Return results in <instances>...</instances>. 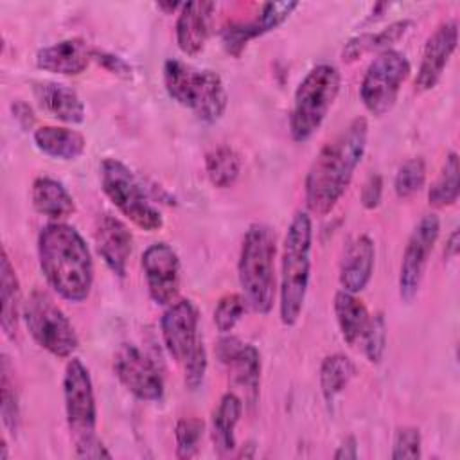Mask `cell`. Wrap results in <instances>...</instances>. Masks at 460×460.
Listing matches in <instances>:
<instances>
[{"label": "cell", "mask_w": 460, "mask_h": 460, "mask_svg": "<svg viewBox=\"0 0 460 460\" xmlns=\"http://www.w3.org/2000/svg\"><path fill=\"white\" fill-rule=\"evenodd\" d=\"M367 137V119L356 117L318 151L304 181L305 207L311 214L325 216L341 199L363 158Z\"/></svg>", "instance_id": "obj_1"}, {"label": "cell", "mask_w": 460, "mask_h": 460, "mask_svg": "<svg viewBox=\"0 0 460 460\" xmlns=\"http://www.w3.org/2000/svg\"><path fill=\"white\" fill-rule=\"evenodd\" d=\"M38 259L49 286L65 300L79 304L90 296L93 261L83 235L63 221L40 230Z\"/></svg>", "instance_id": "obj_2"}, {"label": "cell", "mask_w": 460, "mask_h": 460, "mask_svg": "<svg viewBox=\"0 0 460 460\" xmlns=\"http://www.w3.org/2000/svg\"><path fill=\"white\" fill-rule=\"evenodd\" d=\"M313 221L307 210H298L291 217L280 262V320L291 327L298 322L311 277Z\"/></svg>", "instance_id": "obj_3"}, {"label": "cell", "mask_w": 460, "mask_h": 460, "mask_svg": "<svg viewBox=\"0 0 460 460\" xmlns=\"http://www.w3.org/2000/svg\"><path fill=\"white\" fill-rule=\"evenodd\" d=\"M275 232L264 223H253L244 232L237 275L246 304L259 314H268L275 302Z\"/></svg>", "instance_id": "obj_4"}, {"label": "cell", "mask_w": 460, "mask_h": 460, "mask_svg": "<svg viewBox=\"0 0 460 460\" xmlns=\"http://www.w3.org/2000/svg\"><path fill=\"white\" fill-rule=\"evenodd\" d=\"M164 84L171 99L205 122L219 120L226 110L228 93L221 75L214 70L196 68L181 59H167Z\"/></svg>", "instance_id": "obj_5"}, {"label": "cell", "mask_w": 460, "mask_h": 460, "mask_svg": "<svg viewBox=\"0 0 460 460\" xmlns=\"http://www.w3.org/2000/svg\"><path fill=\"white\" fill-rule=\"evenodd\" d=\"M341 75L334 65L313 66L298 83L289 113V133L293 140L305 142L325 120L340 93Z\"/></svg>", "instance_id": "obj_6"}, {"label": "cell", "mask_w": 460, "mask_h": 460, "mask_svg": "<svg viewBox=\"0 0 460 460\" xmlns=\"http://www.w3.org/2000/svg\"><path fill=\"white\" fill-rule=\"evenodd\" d=\"M101 187L108 199L133 225L146 232H156L164 226L162 212L151 203L146 189L133 171L117 158H104L99 167Z\"/></svg>", "instance_id": "obj_7"}, {"label": "cell", "mask_w": 460, "mask_h": 460, "mask_svg": "<svg viewBox=\"0 0 460 460\" xmlns=\"http://www.w3.org/2000/svg\"><path fill=\"white\" fill-rule=\"evenodd\" d=\"M22 318L32 340L56 358H70L79 347L77 332L54 298L34 289L23 302Z\"/></svg>", "instance_id": "obj_8"}, {"label": "cell", "mask_w": 460, "mask_h": 460, "mask_svg": "<svg viewBox=\"0 0 460 460\" xmlns=\"http://www.w3.org/2000/svg\"><path fill=\"white\" fill-rule=\"evenodd\" d=\"M411 72L408 58L394 49L379 52L368 65L361 86L359 97L363 106L374 117H383L388 113L401 92L402 83Z\"/></svg>", "instance_id": "obj_9"}, {"label": "cell", "mask_w": 460, "mask_h": 460, "mask_svg": "<svg viewBox=\"0 0 460 460\" xmlns=\"http://www.w3.org/2000/svg\"><path fill=\"white\" fill-rule=\"evenodd\" d=\"M63 399L66 424L74 440V446H81L95 438L97 404L93 394V383L86 365L79 358L68 359L63 374Z\"/></svg>", "instance_id": "obj_10"}, {"label": "cell", "mask_w": 460, "mask_h": 460, "mask_svg": "<svg viewBox=\"0 0 460 460\" xmlns=\"http://www.w3.org/2000/svg\"><path fill=\"white\" fill-rule=\"evenodd\" d=\"M440 234V219L437 214H424L411 230L404 246L399 270V295L404 302H411L420 288L429 253Z\"/></svg>", "instance_id": "obj_11"}, {"label": "cell", "mask_w": 460, "mask_h": 460, "mask_svg": "<svg viewBox=\"0 0 460 460\" xmlns=\"http://www.w3.org/2000/svg\"><path fill=\"white\" fill-rule=\"evenodd\" d=\"M113 372L124 388L140 401L164 397V377L156 363L135 343H122L113 356Z\"/></svg>", "instance_id": "obj_12"}, {"label": "cell", "mask_w": 460, "mask_h": 460, "mask_svg": "<svg viewBox=\"0 0 460 460\" xmlns=\"http://www.w3.org/2000/svg\"><path fill=\"white\" fill-rule=\"evenodd\" d=\"M142 270L149 296L158 305H169L178 300L181 284L180 257L167 243H153L142 253Z\"/></svg>", "instance_id": "obj_13"}, {"label": "cell", "mask_w": 460, "mask_h": 460, "mask_svg": "<svg viewBox=\"0 0 460 460\" xmlns=\"http://www.w3.org/2000/svg\"><path fill=\"white\" fill-rule=\"evenodd\" d=\"M198 307L189 298L174 300L162 314V340L169 356L178 365H181L190 356V352L203 341L198 331Z\"/></svg>", "instance_id": "obj_14"}, {"label": "cell", "mask_w": 460, "mask_h": 460, "mask_svg": "<svg viewBox=\"0 0 460 460\" xmlns=\"http://www.w3.org/2000/svg\"><path fill=\"white\" fill-rule=\"evenodd\" d=\"M217 359L230 370L235 386L244 392L250 404H255L261 385V354L235 336H221L216 345Z\"/></svg>", "instance_id": "obj_15"}, {"label": "cell", "mask_w": 460, "mask_h": 460, "mask_svg": "<svg viewBox=\"0 0 460 460\" xmlns=\"http://www.w3.org/2000/svg\"><path fill=\"white\" fill-rule=\"evenodd\" d=\"M458 43V23L447 20L440 23L426 40L420 65L415 77V88L419 92L431 90L442 77L444 68L453 56Z\"/></svg>", "instance_id": "obj_16"}, {"label": "cell", "mask_w": 460, "mask_h": 460, "mask_svg": "<svg viewBox=\"0 0 460 460\" xmlns=\"http://www.w3.org/2000/svg\"><path fill=\"white\" fill-rule=\"evenodd\" d=\"M93 237L104 264L117 277H124L133 250V235L126 223L111 214H102L95 223Z\"/></svg>", "instance_id": "obj_17"}, {"label": "cell", "mask_w": 460, "mask_h": 460, "mask_svg": "<svg viewBox=\"0 0 460 460\" xmlns=\"http://www.w3.org/2000/svg\"><path fill=\"white\" fill-rule=\"evenodd\" d=\"M93 59V49L83 38H66L36 52L38 68L59 75H77Z\"/></svg>", "instance_id": "obj_18"}, {"label": "cell", "mask_w": 460, "mask_h": 460, "mask_svg": "<svg viewBox=\"0 0 460 460\" xmlns=\"http://www.w3.org/2000/svg\"><path fill=\"white\" fill-rule=\"evenodd\" d=\"M214 2H183L176 20V43L187 56H198L210 36Z\"/></svg>", "instance_id": "obj_19"}, {"label": "cell", "mask_w": 460, "mask_h": 460, "mask_svg": "<svg viewBox=\"0 0 460 460\" xmlns=\"http://www.w3.org/2000/svg\"><path fill=\"white\" fill-rule=\"evenodd\" d=\"M376 262V244L367 235H356L343 250L340 261V284L341 289L349 293L363 291L374 273Z\"/></svg>", "instance_id": "obj_20"}, {"label": "cell", "mask_w": 460, "mask_h": 460, "mask_svg": "<svg viewBox=\"0 0 460 460\" xmlns=\"http://www.w3.org/2000/svg\"><path fill=\"white\" fill-rule=\"evenodd\" d=\"M34 97L43 111L50 117L66 122V124H81L84 120V104L79 93L63 84L54 81H41L34 84Z\"/></svg>", "instance_id": "obj_21"}, {"label": "cell", "mask_w": 460, "mask_h": 460, "mask_svg": "<svg viewBox=\"0 0 460 460\" xmlns=\"http://www.w3.org/2000/svg\"><path fill=\"white\" fill-rule=\"evenodd\" d=\"M31 199L34 210L52 221H61L72 216L75 210V203L68 189L59 180L50 176H38L34 180Z\"/></svg>", "instance_id": "obj_22"}, {"label": "cell", "mask_w": 460, "mask_h": 460, "mask_svg": "<svg viewBox=\"0 0 460 460\" xmlns=\"http://www.w3.org/2000/svg\"><path fill=\"white\" fill-rule=\"evenodd\" d=\"M32 138L43 155L56 160H77L86 149L83 133L65 126H40L34 129Z\"/></svg>", "instance_id": "obj_23"}, {"label": "cell", "mask_w": 460, "mask_h": 460, "mask_svg": "<svg viewBox=\"0 0 460 460\" xmlns=\"http://www.w3.org/2000/svg\"><path fill=\"white\" fill-rule=\"evenodd\" d=\"M0 302H2V318H0L2 331L7 338L14 340L23 304H22L20 282L5 248L2 250V259H0Z\"/></svg>", "instance_id": "obj_24"}, {"label": "cell", "mask_w": 460, "mask_h": 460, "mask_svg": "<svg viewBox=\"0 0 460 460\" xmlns=\"http://www.w3.org/2000/svg\"><path fill=\"white\" fill-rule=\"evenodd\" d=\"M334 314L345 343L356 345L361 340L370 320L368 309L363 300L358 298L356 293L340 289L334 295Z\"/></svg>", "instance_id": "obj_25"}, {"label": "cell", "mask_w": 460, "mask_h": 460, "mask_svg": "<svg viewBox=\"0 0 460 460\" xmlns=\"http://www.w3.org/2000/svg\"><path fill=\"white\" fill-rule=\"evenodd\" d=\"M243 413V402L234 394L228 392L221 397L217 408L212 415V440L214 447L221 456L230 455L235 449V426Z\"/></svg>", "instance_id": "obj_26"}, {"label": "cell", "mask_w": 460, "mask_h": 460, "mask_svg": "<svg viewBox=\"0 0 460 460\" xmlns=\"http://www.w3.org/2000/svg\"><path fill=\"white\" fill-rule=\"evenodd\" d=\"M411 25H413V22L404 18V20H397V22L386 25L385 29H381L377 32H365V34L350 38L345 43L343 52H341L343 61L350 63L370 50H381V52L388 50L390 45L399 41L410 31Z\"/></svg>", "instance_id": "obj_27"}, {"label": "cell", "mask_w": 460, "mask_h": 460, "mask_svg": "<svg viewBox=\"0 0 460 460\" xmlns=\"http://www.w3.org/2000/svg\"><path fill=\"white\" fill-rule=\"evenodd\" d=\"M205 169L214 187H232L241 174V156L234 147L226 144L216 146L205 155Z\"/></svg>", "instance_id": "obj_28"}, {"label": "cell", "mask_w": 460, "mask_h": 460, "mask_svg": "<svg viewBox=\"0 0 460 460\" xmlns=\"http://www.w3.org/2000/svg\"><path fill=\"white\" fill-rule=\"evenodd\" d=\"M356 374V365L345 354H331L322 361L320 367V388L327 404H332L334 399L345 390L349 381Z\"/></svg>", "instance_id": "obj_29"}, {"label": "cell", "mask_w": 460, "mask_h": 460, "mask_svg": "<svg viewBox=\"0 0 460 460\" xmlns=\"http://www.w3.org/2000/svg\"><path fill=\"white\" fill-rule=\"evenodd\" d=\"M460 165H458V155L451 151L446 156V162L440 169V174L431 183L428 190V201L435 208H444L449 205H455L460 192Z\"/></svg>", "instance_id": "obj_30"}, {"label": "cell", "mask_w": 460, "mask_h": 460, "mask_svg": "<svg viewBox=\"0 0 460 460\" xmlns=\"http://www.w3.org/2000/svg\"><path fill=\"white\" fill-rule=\"evenodd\" d=\"M2 376H0V413L4 428L16 435L20 426V404H18V392L14 388V379L11 376V363L9 358L2 356Z\"/></svg>", "instance_id": "obj_31"}, {"label": "cell", "mask_w": 460, "mask_h": 460, "mask_svg": "<svg viewBox=\"0 0 460 460\" xmlns=\"http://www.w3.org/2000/svg\"><path fill=\"white\" fill-rule=\"evenodd\" d=\"M266 32H270V31L264 25V22L261 20V16L257 14L250 22H235V23L226 25L221 31V41H223L225 50L230 56L239 58L252 40H255V38H259V36H262Z\"/></svg>", "instance_id": "obj_32"}, {"label": "cell", "mask_w": 460, "mask_h": 460, "mask_svg": "<svg viewBox=\"0 0 460 460\" xmlns=\"http://www.w3.org/2000/svg\"><path fill=\"white\" fill-rule=\"evenodd\" d=\"M424 181H426V162L420 156H413L399 165L394 180V190L397 198L406 199L417 194L424 187Z\"/></svg>", "instance_id": "obj_33"}, {"label": "cell", "mask_w": 460, "mask_h": 460, "mask_svg": "<svg viewBox=\"0 0 460 460\" xmlns=\"http://www.w3.org/2000/svg\"><path fill=\"white\" fill-rule=\"evenodd\" d=\"M205 422L198 417H183L174 426V440H176V456L178 458H192L199 451V442L203 438Z\"/></svg>", "instance_id": "obj_34"}, {"label": "cell", "mask_w": 460, "mask_h": 460, "mask_svg": "<svg viewBox=\"0 0 460 460\" xmlns=\"http://www.w3.org/2000/svg\"><path fill=\"white\" fill-rule=\"evenodd\" d=\"M246 311V298L239 293H226L214 309V323L221 334H228Z\"/></svg>", "instance_id": "obj_35"}, {"label": "cell", "mask_w": 460, "mask_h": 460, "mask_svg": "<svg viewBox=\"0 0 460 460\" xmlns=\"http://www.w3.org/2000/svg\"><path fill=\"white\" fill-rule=\"evenodd\" d=\"M361 340L365 358L370 363H379L386 350V322L383 313H376L370 316Z\"/></svg>", "instance_id": "obj_36"}, {"label": "cell", "mask_w": 460, "mask_h": 460, "mask_svg": "<svg viewBox=\"0 0 460 460\" xmlns=\"http://www.w3.org/2000/svg\"><path fill=\"white\" fill-rule=\"evenodd\" d=\"M420 431L413 426H402L395 431L394 446H392V458H420Z\"/></svg>", "instance_id": "obj_37"}, {"label": "cell", "mask_w": 460, "mask_h": 460, "mask_svg": "<svg viewBox=\"0 0 460 460\" xmlns=\"http://www.w3.org/2000/svg\"><path fill=\"white\" fill-rule=\"evenodd\" d=\"M207 367H208V359H207V349L203 345V341L190 352V356L181 363L183 368V381L185 386L189 390H198L205 379L207 374Z\"/></svg>", "instance_id": "obj_38"}, {"label": "cell", "mask_w": 460, "mask_h": 460, "mask_svg": "<svg viewBox=\"0 0 460 460\" xmlns=\"http://www.w3.org/2000/svg\"><path fill=\"white\" fill-rule=\"evenodd\" d=\"M93 59L97 63H101L108 72L119 75V77H124V79H129L131 77V65L128 61H124L120 56L117 54H111V52H106V50H97L93 49Z\"/></svg>", "instance_id": "obj_39"}, {"label": "cell", "mask_w": 460, "mask_h": 460, "mask_svg": "<svg viewBox=\"0 0 460 460\" xmlns=\"http://www.w3.org/2000/svg\"><path fill=\"white\" fill-rule=\"evenodd\" d=\"M381 196H383V178H381V174H370L361 189L363 207L368 210L379 207Z\"/></svg>", "instance_id": "obj_40"}, {"label": "cell", "mask_w": 460, "mask_h": 460, "mask_svg": "<svg viewBox=\"0 0 460 460\" xmlns=\"http://www.w3.org/2000/svg\"><path fill=\"white\" fill-rule=\"evenodd\" d=\"M75 455L79 458H111V453L97 437L81 446H75Z\"/></svg>", "instance_id": "obj_41"}, {"label": "cell", "mask_w": 460, "mask_h": 460, "mask_svg": "<svg viewBox=\"0 0 460 460\" xmlns=\"http://www.w3.org/2000/svg\"><path fill=\"white\" fill-rule=\"evenodd\" d=\"M11 110H13L14 120H16L23 129H29V128L34 124V120H36L34 111H32V108H31L25 101H14V102L11 104Z\"/></svg>", "instance_id": "obj_42"}, {"label": "cell", "mask_w": 460, "mask_h": 460, "mask_svg": "<svg viewBox=\"0 0 460 460\" xmlns=\"http://www.w3.org/2000/svg\"><path fill=\"white\" fill-rule=\"evenodd\" d=\"M336 460H356L358 458V442L352 435L345 437L341 440V444L338 446L336 453H334Z\"/></svg>", "instance_id": "obj_43"}, {"label": "cell", "mask_w": 460, "mask_h": 460, "mask_svg": "<svg viewBox=\"0 0 460 460\" xmlns=\"http://www.w3.org/2000/svg\"><path fill=\"white\" fill-rule=\"evenodd\" d=\"M458 250H460V234H458V228H455L447 241H446V246H444V255L449 257V259H455L458 255Z\"/></svg>", "instance_id": "obj_44"}, {"label": "cell", "mask_w": 460, "mask_h": 460, "mask_svg": "<svg viewBox=\"0 0 460 460\" xmlns=\"http://www.w3.org/2000/svg\"><path fill=\"white\" fill-rule=\"evenodd\" d=\"M156 5H158L162 11L169 13V14H171L174 9H180V7H181V4H180V2H158Z\"/></svg>", "instance_id": "obj_45"}, {"label": "cell", "mask_w": 460, "mask_h": 460, "mask_svg": "<svg viewBox=\"0 0 460 460\" xmlns=\"http://www.w3.org/2000/svg\"><path fill=\"white\" fill-rule=\"evenodd\" d=\"M0 460H7V444H5V438L2 440V453H0Z\"/></svg>", "instance_id": "obj_46"}]
</instances>
